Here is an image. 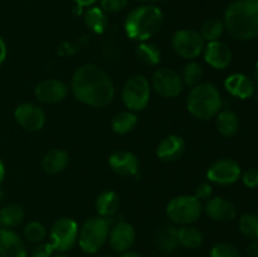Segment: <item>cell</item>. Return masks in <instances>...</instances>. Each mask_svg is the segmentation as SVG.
<instances>
[{"instance_id":"cell-47","label":"cell","mask_w":258,"mask_h":257,"mask_svg":"<svg viewBox=\"0 0 258 257\" xmlns=\"http://www.w3.org/2000/svg\"><path fill=\"white\" fill-rule=\"evenodd\" d=\"M101 257H111V256H101Z\"/></svg>"},{"instance_id":"cell-3","label":"cell","mask_w":258,"mask_h":257,"mask_svg":"<svg viewBox=\"0 0 258 257\" xmlns=\"http://www.w3.org/2000/svg\"><path fill=\"white\" fill-rule=\"evenodd\" d=\"M164 14L156 5L146 4L135 8L128 13L125 20V32L128 38L146 42L161 29Z\"/></svg>"},{"instance_id":"cell-21","label":"cell","mask_w":258,"mask_h":257,"mask_svg":"<svg viewBox=\"0 0 258 257\" xmlns=\"http://www.w3.org/2000/svg\"><path fill=\"white\" fill-rule=\"evenodd\" d=\"M70 161L67 151L63 149H52L48 151L42 160V168L48 174H58L64 170Z\"/></svg>"},{"instance_id":"cell-13","label":"cell","mask_w":258,"mask_h":257,"mask_svg":"<svg viewBox=\"0 0 258 257\" xmlns=\"http://www.w3.org/2000/svg\"><path fill=\"white\" fill-rule=\"evenodd\" d=\"M136 239V231L128 222L118 221L113 226H111L108 242L113 251L118 253L127 252L134 246Z\"/></svg>"},{"instance_id":"cell-25","label":"cell","mask_w":258,"mask_h":257,"mask_svg":"<svg viewBox=\"0 0 258 257\" xmlns=\"http://www.w3.org/2000/svg\"><path fill=\"white\" fill-rule=\"evenodd\" d=\"M24 219V209L19 204H7L0 209V228L12 229Z\"/></svg>"},{"instance_id":"cell-32","label":"cell","mask_w":258,"mask_h":257,"mask_svg":"<svg viewBox=\"0 0 258 257\" xmlns=\"http://www.w3.org/2000/svg\"><path fill=\"white\" fill-rule=\"evenodd\" d=\"M24 237L30 243H40L47 237V229L40 222L32 221L24 227Z\"/></svg>"},{"instance_id":"cell-37","label":"cell","mask_w":258,"mask_h":257,"mask_svg":"<svg viewBox=\"0 0 258 257\" xmlns=\"http://www.w3.org/2000/svg\"><path fill=\"white\" fill-rule=\"evenodd\" d=\"M242 181L248 188L254 189L258 186V170L257 169H248L242 174Z\"/></svg>"},{"instance_id":"cell-2","label":"cell","mask_w":258,"mask_h":257,"mask_svg":"<svg viewBox=\"0 0 258 257\" xmlns=\"http://www.w3.org/2000/svg\"><path fill=\"white\" fill-rule=\"evenodd\" d=\"M223 23L236 39H254L258 37V0H236L229 4Z\"/></svg>"},{"instance_id":"cell-26","label":"cell","mask_w":258,"mask_h":257,"mask_svg":"<svg viewBox=\"0 0 258 257\" xmlns=\"http://www.w3.org/2000/svg\"><path fill=\"white\" fill-rule=\"evenodd\" d=\"M85 23L93 33L102 34L108 25L106 13L98 7H90L85 13Z\"/></svg>"},{"instance_id":"cell-40","label":"cell","mask_w":258,"mask_h":257,"mask_svg":"<svg viewBox=\"0 0 258 257\" xmlns=\"http://www.w3.org/2000/svg\"><path fill=\"white\" fill-rule=\"evenodd\" d=\"M7 58V44H5L4 39L0 37V65Z\"/></svg>"},{"instance_id":"cell-7","label":"cell","mask_w":258,"mask_h":257,"mask_svg":"<svg viewBox=\"0 0 258 257\" xmlns=\"http://www.w3.org/2000/svg\"><path fill=\"white\" fill-rule=\"evenodd\" d=\"M151 85L143 75H134L128 78L121 91V98L128 111H143L149 105Z\"/></svg>"},{"instance_id":"cell-12","label":"cell","mask_w":258,"mask_h":257,"mask_svg":"<svg viewBox=\"0 0 258 257\" xmlns=\"http://www.w3.org/2000/svg\"><path fill=\"white\" fill-rule=\"evenodd\" d=\"M17 122L27 131H39L45 125V112L34 103H22L14 111Z\"/></svg>"},{"instance_id":"cell-11","label":"cell","mask_w":258,"mask_h":257,"mask_svg":"<svg viewBox=\"0 0 258 257\" xmlns=\"http://www.w3.org/2000/svg\"><path fill=\"white\" fill-rule=\"evenodd\" d=\"M241 175V166L233 159H219L214 161L207 171L208 180L219 185H229L236 183Z\"/></svg>"},{"instance_id":"cell-27","label":"cell","mask_w":258,"mask_h":257,"mask_svg":"<svg viewBox=\"0 0 258 257\" xmlns=\"http://www.w3.org/2000/svg\"><path fill=\"white\" fill-rule=\"evenodd\" d=\"M138 116L133 111H122V112L117 113L115 117L111 121V128L115 134L118 135H125L133 131L135 126L138 125Z\"/></svg>"},{"instance_id":"cell-9","label":"cell","mask_w":258,"mask_h":257,"mask_svg":"<svg viewBox=\"0 0 258 257\" xmlns=\"http://www.w3.org/2000/svg\"><path fill=\"white\" fill-rule=\"evenodd\" d=\"M171 45L176 54L180 55L181 58L193 60L204 50L206 40L197 30L180 29L173 35Z\"/></svg>"},{"instance_id":"cell-31","label":"cell","mask_w":258,"mask_h":257,"mask_svg":"<svg viewBox=\"0 0 258 257\" xmlns=\"http://www.w3.org/2000/svg\"><path fill=\"white\" fill-rule=\"evenodd\" d=\"M203 76V67H202L198 62H196V60H191V62H189L188 65L184 67L181 80H183L184 86H188V87L191 88L202 82Z\"/></svg>"},{"instance_id":"cell-35","label":"cell","mask_w":258,"mask_h":257,"mask_svg":"<svg viewBox=\"0 0 258 257\" xmlns=\"http://www.w3.org/2000/svg\"><path fill=\"white\" fill-rule=\"evenodd\" d=\"M128 0H100V8L103 12L107 13H118L122 12L127 7Z\"/></svg>"},{"instance_id":"cell-39","label":"cell","mask_w":258,"mask_h":257,"mask_svg":"<svg viewBox=\"0 0 258 257\" xmlns=\"http://www.w3.org/2000/svg\"><path fill=\"white\" fill-rule=\"evenodd\" d=\"M247 253L249 257H258V238L252 239L247 246Z\"/></svg>"},{"instance_id":"cell-20","label":"cell","mask_w":258,"mask_h":257,"mask_svg":"<svg viewBox=\"0 0 258 257\" xmlns=\"http://www.w3.org/2000/svg\"><path fill=\"white\" fill-rule=\"evenodd\" d=\"M224 87L232 96L247 100L254 93V82L242 73H233L224 81Z\"/></svg>"},{"instance_id":"cell-4","label":"cell","mask_w":258,"mask_h":257,"mask_svg":"<svg viewBox=\"0 0 258 257\" xmlns=\"http://www.w3.org/2000/svg\"><path fill=\"white\" fill-rule=\"evenodd\" d=\"M186 108L198 120L206 121L216 117L222 108V97L218 88L209 82H201L191 87L186 97Z\"/></svg>"},{"instance_id":"cell-41","label":"cell","mask_w":258,"mask_h":257,"mask_svg":"<svg viewBox=\"0 0 258 257\" xmlns=\"http://www.w3.org/2000/svg\"><path fill=\"white\" fill-rule=\"evenodd\" d=\"M78 8H90L95 4L97 0H73Z\"/></svg>"},{"instance_id":"cell-8","label":"cell","mask_w":258,"mask_h":257,"mask_svg":"<svg viewBox=\"0 0 258 257\" xmlns=\"http://www.w3.org/2000/svg\"><path fill=\"white\" fill-rule=\"evenodd\" d=\"M78 231L80 228L75 219L68 217L58 218L50 228V243L53 244L55 251L60 253L70 251L77 243Z\"/></svg>"},{"instance_id":"cell-10","label":"cell","mask_w":258,"mask_h":257,"mask_svg":"<svg viewBox=\"0 0 258 257\" xmlns=\"http://www.w3.org/2000/svg\"><path fill=\"white\" fill-rule=\"evenodd\" d=\"M151 88L164 98H174L181 93L184 88L181 76L173 68H159L151 78Z\"/></svg>"},{"instance_id":"cell-6","label":"cell","mask_w":258,"mask_h":257,"mask_svg":"<svg viewBox=\"0 0 258 257\" xmlns=\"http://www.w3.org/2000/svg\"><path fill=\"white\" fill-rule=\"evenodd\" d=\"M203 212L202 202L194 196H179L166 206V216L174 224L189 226L197 222Z\"/></svg>"},{"instance_id":"cell-17","label":"cell","mask_w":258,"mask_h":257,"mask_svg":"<svg viewBox=\"0 0 258 257\" xmlns=\"http://www.w3.org/2000/svg\"><path fill=\"white\" fill-rule=\"evenodd\" d=\"M204 59L211 67L216 70H224L232 60V52L226 43L221 40L208 42L204 47Z\"/></svg>"},{"instance_id":"cell-5","label":"cell","mask_w":258,"mask_h":257,"mask_svg":"<svg viewBox=\"0 0 258 257\" xmlns=\"http://www.w3.org/2000/svg\"><path fill=\"white\" fill-rule=\"evenodd\" d=\"M112 222L105 217H91L78 231V244L85 253H96L108 239Z\"/></svg>"},{"instance_id":"cell-38","label":"cell","mask_w":258,"mask_h":257,"mask_svg":"<svg viewBox=\"0 0 258 257\" xmlns=\"http://www.w3.org/2000/svg\"><path fill=\"white\" fill-rule=\"evenodd\" d=\"M212 194H213V188L209 183H202L197 186L196 193L193 194L196 198H198L199 201H208L209 198H212Z\"/></svg>"},{"instance_id":"cell-1","label":"cell","mask_w":258,"mask_h":257,"mask_svg":"<svg viewBox=\"0 0 258 257\" xmlns=\"http://www.w3.org/2000/svg\"><path fill=\"white\" fill-rule=\"evenodd\" d=\"M71 90L76 100L91 107H106L115 97V85L103 68L86 63L73 73Z\"/></svg>"},{"instance_id":"cell-34","label":"cell","mask_w":258,"mask_h":257,"mask_svg":"<svg viewBox=\"0 0 258 257\" xmlns=\"http://www.w3.org/2000/svg\"><path fill=\"white\" fill-rule=\"evenodd\" d=\"M209 257H241L239 252L236 247L228 242H221L217 243L212 248Z\"/></svg>"},{"instance_id":"cell-28","label":"cell","mask_w":258,"mask_h":257,"mask_svg":"<svg viewBox=\"0 0 258 257\" xmlns=\"http://www.w3.org/2000/svg\"><path fill=\"white\" fill-rule=\"evenodd\" d=\"M178 233L180 246L185 247V248L196 249L203 244V233L197 227L191 226V224L181 226L180 228H178Z\"/></svg>"},{"instance_id":"cell-22","label":"cell","mask_w":258,"mask_h":257,"mask_svg":"<svg viewBox=\"0 0 258 257\" xmlns=\"http://www.w3.org/2000/svg\"><path fill=\"white\" fill-rule=\"evenodd\" d=\"M96 211L98 216L105 217V218H111L120 207V197L113 190H105L98 194L96 198Z\"/></svg>"},{"instance_id":"cell-30","label":"cell","mask_w":258,"mask_h":257,"mask_svg":"<svg viewBox=\"0 0 258 257\" xmlns=\"http://www.w3.org/2000/svg\"><path fill=\"white\" fill-rule=\"evenodd\" d=\"M224 29L226 28H224L223 20L217 19V18H211V19H207L203 23L199 33H201L204 40L213 42V40H219L221 35L223 34Z\"/></svg>"},{"instance_id":"cell-29","label":"cell","mask_w":258,"mask_h":257,"mask_svg":"<svg viewBox=\"0 0 258 257\" xmlns=\"http://www.w3.org/2000/svg\"><path fill=\"white\" fill-rule=\"evenodd\" d=\"M136 55H138L139 60L148 66H156L159 65L161 59L160 49L156 47L153 43L140 42V44L136 47Z\"/></svg>"},{"instance_id":"cell-36","label":"cell","mask_w":258,"mask_h":257,"mask_svg":"<svg viewBox=\"0 0 258 257\" xmlns=\"http://www.w3.org/2000/svg\"><path fill=\"white\" fill-rule=\"evenodd\" d=\"M54 252L55 249L50 242H40L33 248L32 257H53Z\"/></svg>"},{"instance_id":"cell-42","label":"cell","mask_w":258,"mask_h":257,"mask_svg":"<svg viewBox=\"0 0 258 257\" xmlns=\"http://www.w3.org/2000/svg\"><path fill=\"white\" fill-rule=\"evenodd\" d=\"M4 176H5V166L4 164H3V161L0 160V184H2V181L4 180Z\"/></svg>"},{"instance_id":"cell-16","label":"cell","mask_w":258,"mask_h":257,"mask_svg":"<svg viewBox=\"0 0 258 257\" xmlns=\"http://www.w3.org/2000/svg\"><path fill=\"white\" fill-rule=\"evenodd\" d=\"M203 211L209 218L217 222H231L237 217V209L234 204L222 197L209 198L204 204Z\"/></svg>"},{"instance_id":"cell-18","label":"cell","mask_w":258,"mask_h":257,"mask_svg":"<svg viewBox=\"0 0 258 257\" xmlns=\"http://www.w3.org/2000/svg\"><path fill=\"white\" fill-rule=\"evenodd\" d=\"M0 257H27V248L13 229L0 228Z\"/></svg>"},{"instance_id":"cell-43","label":"cell","mask_w":258,"mask_h":257,"mask_svg":"<svg viewBox=\"0 0 258 257\" xmlns=\"http://www.w3.org/2000/svg\"><path fill=\"white\" fill-rule=\"evenodd\" d=\"M120 257H143V256H141V254H139V253H136V252L127 251V252H123V253L121 254Z\"/></svg>"},{"instance_id":"cell-14","label":"cell","mask_w":258,"mask_h":257,"mask_svg":"<svg viewBox=\"0 0 258 257\" xmlns=\"http://www.w3.org/2000/svg\"><path fill=\"white\" fill-rule=\"evenodd\" d=\"M34 95L43 103H58L67 97L68 86L60 80L48 78L38 83Z\"/></svg>"},{"instance_id":"cell-44","label":"cell","mask_w":258,"mask_h":257,"mask_svg":"<svg viewBox=\"0 0 258 257\" xmlns=\"http://www.w3.org/2000/svg\"><path fill=\"white\" fill-rule=\"evenodd\" d=\"M254 82H256V85L258 86V62L256 65V68H254Z\"/></svg>"},{"instance_id":"cell-33","label":"cell","mask_w":258,"mask_h":257,"mask_svg":"<svg viewBox=\"0 0 258 257\" xmlns=\"http://www.w3.org/2000/svg\"><path fill=\"white\" fill-rule=\"evenodd\" d=\"M239 231L251 239L258 238V216L253 213L243 214L239 219Z\"/></svg>"},{"instance_id":"cell-45","label":"cell","mask_w":258,"mask_h":257,"mask_svg":"<svg viewBox=\"0 0 258 257\" xmlns=\"http://www.w3.org/2000/svg\"><path fill=\"white\" fill-rule=\"evenodd\" d=\"M136 2H160V0H136Z\"/></svg>"},{"instance_id":"cell-24","label":"cell","mask_w":258,"mask_h":257,"mask_svg":"<svg viewBox=\"0 0 258 257\" xmlns=\"http://www.w3.org/2000/svg\"><path fill=\"white\" fill-rule=\"evenodd\" d=\"M156 242H158L159 248L166 253L176 251L180 246L179 242L178 228L175 226H164L163 228L159 229L156 234Z\"/></svg>"},{"instance_id":"cell-15","label":"cell","mask_w":258,"mask_h":257,"mask_svg":"<svg viewBox=\"0 0 258 257\" xmlns=\"http://www.w3.org/2000/svg\"><path fill=\"white\" fill-rule=\"evenodd\" d=\"M108 165L116 174L122 176H134L139 173L138 156L127 150H117L111 154Z\"/></svg>"},{"instance_id":"cell-46","label":"cell","mask_w":258,"mask_h":257,"mask_svg":"<svg viewBox=\"0 0 258 257\" xmlns=\"http://www.w3.org/2000/svg\"><path fill=\"white\" fill-rule=\"evenodd\" d=\"M53 257H67V256H64V254H57V256H53Z\"/></svg>"},{"instance_id":"cell-19","label":"cell","mask_w":258,"mask_h":257,"mask_svg":"<svg viewBox=\"0 0 258 257\" xmlns=\"http://www.w3.org/2000/svg\"><path fill=\"white\" fill-rule=\"evenodd\" d=\"M185 150V141L178 135H169L159 143L156 155L163 161H175L183 155Z\"/></svg>"},{"instance_id":"cell-23","label":"cell","mask_w":258,"mask_h":257,"mask_svg":"<svg viewBox=\"0 0 258 257\" xmlns=\"http://www.w3.org/2000/svg\"><path fill=\"white\" fill-rule=\"evenodd\" d=\"M216 126L221 135L229 138L238 131L239 118L233 111L222 110L216 116Z\"/></svg>"}]
</instances>
